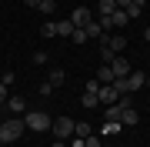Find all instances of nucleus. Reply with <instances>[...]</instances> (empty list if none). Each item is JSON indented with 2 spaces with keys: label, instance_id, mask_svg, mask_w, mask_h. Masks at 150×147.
<instances>
[{
  "label": "nucleus",
  "instance_id": "obj_11",
  "mask_svg": "<svg viewBox=\"0 0 150 147\" xmlns=\"http://www.w3.org/2000/svg\"><path fill=\"white\" fill-rule=\"evenodd\" d=\"M83 30H87V37H100V40L107 37V33H103V27H100V20H90V23H87Z\"/></svg>",
  "mask_w": 150,
  "mask_h": 147
},
{
  "label": "nucleus",
  "instance_id": "obj_20",
  "mask_svg": "<svg viewBox=\"0 0 150 147\" xmlns=\"http://www.w3.org/2000/svg\"><path fill=\"white\" fill-rule=\"evenodd\" d=\"M74 134H77V137H90L93 131H90V124H83V120H80V124H74Z\"/></svg>",
  "mask_w": 150,
  "mask_h": 147
},
{
  "label": "nucleus",
  "instance_id": "obj_29",
  "mask_svg": "<svg viewBox=\"0 0 150 147\" xmlns=\"http://www.w3.org/2000/svg\"><path fill=\"white\" fill-rule=\"evenodd\" d=\"M23 4H27V7H37V4H40V0H23Z\"/></svg>",
  "mask_w": 150,
  "mask_h": 147
},
{
  "label": "nucleus",
  "instance_id": "obj_24",
  "mask_svg": "<svg viewBox=\"0 0 150 147\" xmlns=\"http://www.w3.org/2000/svg\"><path fill=\"white\" fill-rule=\"evenodd\" d=\"M83 147H103V144H100L97 134H90V137H83Z\"/></svg>",
  "mask_w": 150,
  "mask_h": 147
},
{
  "label": "nucleus",
  "instance_id": "obj_17",
  "mask_svg": "<svg viewBox=\"0 0 150 147\" xmlns=\"http://www.w3.org/2000/svg\"><path fill=\"white\" fill-rule=\"evenodd\" d=\"M70 40H74V44L80 47V44H87L90 37H87V30H83V27H74V33H70Z\"/></svg>",
  "mask_w": 150,
  "mask_h": 147
},
{
  "label": "nucleus",
  "instance_id": "obj_15",
  "mask_svg": "<svg viewBox=\"0 0 150 147\" xmlns=\"http://www.w3.org/2000/svg\"><path fill=\"white\" fill-rule=\"evenodd\" d=\"M97 10H100V17H110L113 10H117V0H100V7H97Z\"/></svg>",
  "mask_w": 150,
  "mask_h": 147
},
{
  "label": "nucleus",
  "instance_id": "obj_10",
  "mask_svg": "<svg viewBox=\"0 0 150 147\" xmlns=\"http://www.w3.org/2000/svg\"><path fill=\"white\" fill-rule=\"evenodd\" d=\"M120 131H123L120 120H103V127H100V134H103V137H107V134H120Z\"/></svg>",
  "mask_w": 150,
  "mask_h": 147
},
{
  "label": "nucleus",
  "instance_id": "obj_30",
  "mask_svg": "<svg viewBox=\"0 0 150 147\" xmlns=\"http://www.w3.org/2000/svg\"><path fill=\"white\" fill-rule=\"evenodd\" d=\"M144 40H147V44H150V27H147V30H144Z\"/></svg>",
  "mask_w": 150,
  "mask_h": 147
},
{
  "label": "nucleus",
  "instance_id": "obj_14",
  "mask_svg": "<svg viewBox=\"0 0 150 147\" xmlns=\"http://www.w3.org/2000/svg\"><path fill=\"white\" fill-rule=\"evenodd\" d=\"M97 80H100V84H113V70H110V64H103L100 70H97Z\"/></svg>",
  "mask_w": 150,
  "mask_h": 147
},
{
  "label": "nucleus",
  "instance_id": "obj_1",
  "mask_svg": "<svg viewBox=\"0 0 150 147\" xmlns=\"http://www.w3.org/2000/svg\"><path fill=\"white\" fill-rule=\"evenodd\" d=\"M23 120L20 117H10V120H4L0 124V144H13V141H20V134H23Z\"/></svg>",
  "mask_w": 150,
  "mask_h": 147
},
{
  "label": "nucleus",
  "instance_id": "obj_8",
  "mask_svg": "<svg viewBox=\"0 0 150 147\" xmlns=\"http://www.w3.org/2000/svg\"><path fill=\"white\" fill-rule=\"evenodd\" d=\"M137 120H140V114L130 107V104H127V107L120 110V124H123V127H137Z\"/></svg>",
  "mask_w": 150,
  "mask_h": 147
},
{
  "label": "nucleus",
  "instance_id": "obj_7",
  "mask_svg": "<svg viewBox=\"0 0 150 147\" xmlns=\"http://www.w3.org/2000/svg\"><path fill=\"white\" fill-rule=\"evenodd\" d=\"M110 70H113V80H117V77H127V74H130V64H127V57H120V54H117V57L110 60Z\"/></svg>",
  "mask_w": 150,
  "mask_h": 147
},
{
  "label": "nucleus",
  "instance_id": "obj_26",
  "mask_svg": "<svg viewBox=\"0 0 150 147\" xmlns=\"http://www.w3.org/2000/svg\"><path fill=\"white\" fill-rule=\"evenodd\" d=\"M7 97H10V94H7V84H0V104H4Z\"/></svg>",
  "mask_w": 150,
  "mask_h": 147
},
{
  "label": "nucleus",
  "instance_id": "obj_31",
  "mask_svg": "<svg viewBox=\"0 0 150 147\" xmlns=\"http://www.w3.org/2000/svg\"><path fill=\"white\" fill-rule=\"evenodd\" d=\"M50 147H67V144H64V141H54V144H50Z\"/></svg>",
  "mask_w": 150,
  "mask_h": 147
},
{
  "label": "nucleus",
  "instance_id": "obj_25",
  "mask_svg": "<svg viewBox=\"0 0 150 147\" xmlns=\"http://www.w3.org/2000/svg\"><path fill=\"white\" fill-rule=\"evenodd\" d=\"M50 94H54V87H50V80H47V84H40V97H50Z\"/></svg>",
  "mask_w": 150,
  "mask_h": 147
},
{
  "label": "nucleus",
  "instance_id": "obj_3",
  "mask_svg": "<svg viewBox=\"0 0 150 147\" xmlns=\"http://www.w3.org/2000/svg\"><path fill=\"white\" fill-rule=\"evenodd\" d=\"M74 124L77 120H70V117H57L54 124H50V131H54L57 141H67V137H74Z\"/></svg>",
  "mask_w": 150,
  "mask_h": 147
},
{
  "label": "nucleus",
  "instance_id": "obj_18",
  "mask_svg": "<svg viewBox=\"0 0 150 147\" xmlns=\"http://www.w3.org/2000/svg\"><path fill=\"white\" fill-rule=\"evenodd\" d=\"M37 10H40V13H54V10H57V0H40Z\"/></svg>",
  "mask_w": 150,
  "mask_h": 147
},
{
  "label": "nucleus",
  "instance_id": "obj_4",
  "mask_svg": "<svg viewBox=\"0 0 150 147\" xmlns=\"http://www.w3.org/2000/svg\"><path fill=\"white\" fill-rule=\"evenodd\" d=\"M97 100H100V104H117V100H120V94H117V87H113V84H100V90H97Z\"/></svg>",
  "mask_w": 150,
  "mask_h": 147
},
{
  "label": "nucleus",
  "instance_id": "obj_6",
  "mask_svg": "<svg viewBox=\"0 0 150 147\" xmlns=\"http://www.w3.org/2000/svg\"><path fill=\"white\" fill-rule=\"evenodd\" d=\"M100 44H103V47H110L113 54H120V50L127 47V37H123V33H110V37H103Z\"/></svg>",
  "mask_w": 150,
  "mask_h": 147
},
{
  "label": "nucleus",
  "instance_id": "obj_28",
  "mask_svg": "<svg viewBox=\"0 0 150 147\" xmlns=\"http://www.w3.org/2000/svg\"><path fill=\"white\" fill-rule=\"evenodd\" d=\"M70 147H83V137H77V134H74V141H70Z\"/></svg>",
  "mask_w": 150,
  "mask_h": 147
},
{
  "label": "nucleus",
  "instance_id": "obj_9",
  "mask_svg": "<svg viewBox=\"0 0 150 147\" xmlns=\"http://www.w3.org/2000/svg\"><path fill=\"white\" fill-rule=\"evenodd\" d=\"M147 84V74H140V70H134V74H127V90H140Z\"/></svg>",
  "mask_w": 150,
  "mask_h": 147
},
{
  "label": "nucleus",
  "instance_id": "obj_2",
  "mask_svg": "<svg viewBox=\"0 0 150 147\" xmlns=\"http://www.w3.org/2000/svg\"><path fill=\"white\" fill-rule=\"evenodd\" d=\"M23 124H27V131H37V134H43V131H50L54 117H50L47 110H30V114L23 117Z\"/></svg>",
  "mask_w": 150,
  "mask_h": 147
},
{
  "label": "nucleus",
  "instance_id": "obj_16",
  "mask_svg": "<svg viewBox=\"0 0 150 147\" xmlns=\"http://www.w3.org/2000/svg\"><path fill=\"white\" fill-rule=\"evenodd\" d=\"M7 107H10L13 114H23V107H27V104H23V97H7Z\"/></svg>",
  "mask_w": 150,
  "mask_h": 147
},
{
  "label": "nucleus",
  "instance_id": "obj_13",
  "mask_svg": "<svg viewBox=\"0 0 150 147\" xmlns=\"http://www.w3.org/2000/svg\"><path fill=\"white\" fill-rule=\"evenodd\" d=\"M57 23V37H70V33H74V23L70 20H54Z\"/></svg>",
  "mask_w": 150,
  "mask_h": 147
},
{
  "label": "nucleus",
  "instance_id": "obj_23",
  "mask_svg": "<svg viewBox=\"0 0 150 147\" xmlns=\"http://www.w3.org/2000/svg\"><path fill=\"white\" fill-rule=\"evenodd\" d=\"M100 57H103V64H110V60H113V57H117V54H113V50H110V47H103V44H100Z\"/></svg>",
  "mask_w": 150,
  "mask_h": 147
},
{
  "label": "nucleus",
  "instance_id": "obj_19",
  "mask_svg": "<svg viewBox=\"0 0 150 147\" xmlns=\"http://www.w3.org/2000/svg\"><path fill=\"white\" fill-rule=\"evenodd\" d=\"M80 104H83V107H97V104H100V100H97V94H90V90H83V97H80Z\"/></svg>",
  "mask_w": 150,
  "mask_h": 147
},
{
  "label": "nucleus",
  "instance_id": "obj_27",
  "mask_svg": "<svg viewBox=\"0 0 150 147\" xmlns=\"http://www.w3.org/2000/svg\"><path fill=\"white\" fill-rule=\"evenodd\" d=\"M130 4H134V0H117V10H127Z\"/></svg>",
  "mask_w": 150,
  "mask_h": 147
},
{
  "label": "nucleus",
  "instance_id": "obj_5",
  "mask_svg": "<svg viewBox=\"0 0 150 147\" xmlns=\"http://www.w3.org/2000/svg\"><path fill=\"white\" fill-rule=\"evenodd\" d=\"M90 20H93V13L87 10V7H77V10L70 13V23H74V27H87Z\"/></svg>",
  "mask_w": 150,
  "mask_h": 147
},
{
  "label": "nucleus",
  "instance_id": "obj_21",
  "mask_svg": "<svg viewBox=\"0 0 150 147\" xmlns=\"http://www.w3.org/2000/svg\"><path fill=\"white\" fill-rule=\"evenodd\" d=\"M40 33H43V37H57V23H54V20H47V23L40 27Z\"/></svg>",
  "mask_w": 150,
  "mask_h": 147
},
{
  "label": "nucleus",
  "instance_id": "obj_22",
  "mask_svg": "<svg viewBox=\"0 0 150 147\" xmlns=\"http://www.w3.org/2000/svg\"><path fill=\"white\" fill-rule=\"evenodd\" d=\"M60 84H64V70H54L50 74V87H60Z\"/></svg>",
  "mask_w": 150,
  "mask_h": 147
},
{
  "label": "nucleus",
  "instance_id": "obj_12",
  "mask_svg": "<svg viewBox=\"0 0 150 147\" xmlns=\"http://www.w3.org/2000/svg\"><path fill=\"white\" fill-rule=\"evenodd\" d=\"M110 23H113V27H123V23H130L127 10H113V13H110Z\"/></svg>",
  "mask_w": 150,
  "mask_h": 147
},
{
  "label": "nucleus",
  "instance_id": "obj_32",
  "mask_svg": "<svg viewBox=\"0 0 150 147\" xmlns=\"http://www.w3.org/2000/svg\"><path fill=\"white\" fill-rule=\"evenodd\" d=\"M147 80H150V74H147Z\"/></svg>",
  "mask_w": 150,
  "mask_h": 147
},
{
  "label": "nucleus",
  "instance_id": "obj_33",
  "mask_svg": "<svg viewBox=\"0 0 150 147\" xmlns=\"http://www.w3.org/2000/svg\"><path fill=\"white\" fill-rule=\"evenodd\" d=\"M0 147H4V144H0Z\"/></svg>",
  "mask_w": 150,
  "mask_h": 147
}]
</instances>
